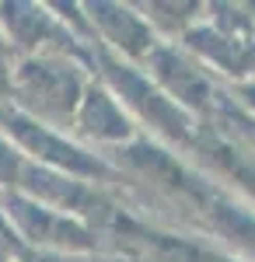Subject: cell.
Wrapping results in <instances>:
<instances>
[{
  "label": "cell",
  "instance_id": "cell-1",
  "mask_svg": "<svg viewBox=\"0 0 255 262\" xmlns=\"http://www.w3.org/2000/svg\"><path fill=\"white\" fill-rule=\"evenodd\" d=\"M21 88L28 98H42V112L63 116L70 112V105L77 98V77L70 74V67H56V63H32L21 74Z\"/></svg>",
  "mask_w": 255,
  "mask_h": 262
},
{
  "label": "cell",
  "instance_id": "cell-3",
  "mask_svg": "<svg viewBox=\"0 0 255 262\" xmlns=\"http://www.w3.org/2000/svg\"><path fill=\"white\" fill-rule=\"evenodd\" d=\"M84 122H91L88 129L98 133V137H119V133H126V119L119 112H112V105H109L105 95H91L88 98V116H84Z\"/></svg>",
  "mask_w": 255,
  "mask_h": 262
},
{
  "label": "cell",
  "instance_id": "cell-2",
  "mask_svg": "<svg viewBox=\"0 0 255 262\" xmlns=\"http://www.w3.org/2000/svg\"><path fill=\"white\" fill-rule=\"evenodd\" d=\"M7 122H14L11 129L18 133L25 143H32L39 154H46V158H53L56 164H67V168H84V171H98V164H91V161H84L80 158V150H74L70 143H59V140H53L46 129H39L35 122H25V119H18V116H7Z\"/></svg>",
  "mask_w": 255,
  "mask_h": 262
}]
</instances>
